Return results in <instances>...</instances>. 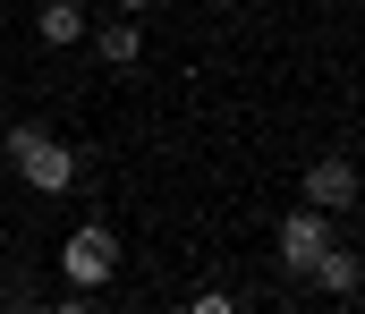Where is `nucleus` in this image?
<instances>
[{"label": "nucleus", "mask_w": 365, "mask_h": 314, "mask_svg": "<svg viewBox=\"0 0 365 314\" xmlns=\"http://www.w3.org/2000/svg\"><path fill=\"white\" fill-rule=\"evenodd\" d=\"M9 162L26 170V187H34V196H68V187H77V153H68L60 136H43L34 119H26V127H9Z\"/></svg>", "instance_id": "f257e3e1"}, {"label": "nucleus", "mask_w": 365, "mask_h": 314, "mask_svg": "<svg viewBox=\"0 0 365 314\" xmlns=\"http://www.w3.org/2000/svg\"><path fill=\"white\" fill-rule=\"evenodd\" d=\"M60 272H68V289H102L110 272H119V238L93 221V229H77L68 246H60Z\"/></svg>", "instance_id": "f03ea898"}, {"label": "nucleus", "mask_w": 365, "mask_h": 314, "mask_svg": "<svg viewBox=\"0 0 365 314\" xmlns=\"http://www.w3.org/2000/svg\"><path fill=\"white\" fill-rule=\"evenodd\" d=\"M323 246H331V221H323L314 204H306V212H289V221H280V263H289L297 281L314 272V255H323Z\"/></svg>", "instance_id": "7ed1b4c3"}, {"label": "nucleus", "mask_w": 365, "mask_h": 314, "mask_svg": "<svg viewBox=\"0 0 365 314\" xmlns=\"http://www.w3.org/2000/svg\"><path fill=\"white\" fill-rule=\"evenodd\" d=\"M306 204H314V212H349V204H357V170H349L340 153L314 162V170H306Z\"/></svg>", "instance_id": "20e7f679"}, {"label": "nucleus", "mask_w": 365, "mask_h": 314, "mask_svg": "<svg viewBox=\"0 0 365 314\" xmlns=\"http://www.w3.org/2000/svg\"><path fill=\"white\" fill-rule=\"evenodd\" d=\"M306 281H323V289H331V298H349V289H357L365 272H357V255H340V246H323V255H314V272H306Z\"/></svg>", "instance_id": "39448f33"}, {"label": "nucleus", "mask_w": 365, "mask_h": 314, "mask_svg": "<svg viewBox=\"0 0 365 314\" xmlns=\"http://www.w3.org/2000/svg\"><path fill=\"white\" fill-rule=\"evenodd\" d=\"M93 51H102L110 68H136V51H145V34H136V17H128V26H102V34H93Z\"/></svg>", "instance_id": "423d86ee"}, {"label": "nucleus", "mask_w": 365, "mask_h": 314, "mask_svg": "<svg viewBox=\"0 0 365 314\" xmlns=\"http://www.w3.org/2000/svg\"><path fill=\"white\" fill-rule=\"evenodd\" d=\"M43 43H86V9L77 0H51L43 9Z\"/></svg>", "instance_id": "0eeeda50"}, {"label": "nucleus", "mask_w": 365, "mask_h": 314, "mask_svg": "<svg viewBox=\"0 0 365 314\" xmlns=\"http://www.w3.org/2000/svg\"><path fill=\"white\" fill-rule=\"evenodd\" d=\"M119 9H128V17H145V9H153V0H119Z\"/></svg>", "instance_id": "6e6552de"}]
</instances>
